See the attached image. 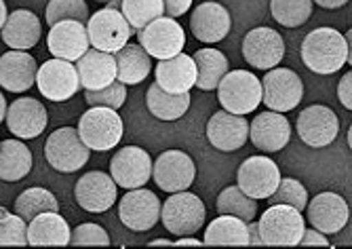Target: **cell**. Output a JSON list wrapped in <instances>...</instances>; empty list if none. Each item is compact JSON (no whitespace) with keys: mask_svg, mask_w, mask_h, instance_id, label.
<instances>
[{"mask_svg":"<svg viewBox=\"0 0 352 249\" xmlns=\"http://www.w3.org/2000/svg\"><path fill=\"white\" fill-rule=\"evenodd\" d=\"M302 61L314 74H336L350 64V45L336 28H316L302 43Z\"/></svg>","mask_w":352,"mask_h":249,"instance_id":"6da1fadb","label":"cell"},{"mask_svg":"<svg viewBox=\"0 0 352 249\" xmlns=\"http://www.w3.org/2000/svg\"><path fill=\"white\" fill-rule=\"evenodd\" d=\"M217 98L226 112L251 114L262 104V80L247 70L226 72L217 85Z\"/></svg>","mask_w":352,"mask_h":249,"instance_id":"7a4b0ae2","label":"cell"},{"mask_svg":"<svg viewBox=\"0 0 352 249\" xmlns=\"http://www.w3.org/2000/svg\"><path fill=\"white\" fill-rule=\"evenodd\" d=\"M78 136L89 150L106 152L122 140V118L106 106H91L78 120Z\"/></svg>","mask_w":352,"mask_h":249,"instance_id":"3957f363","label":"cell"},{"mask_svg":"<svg viewBox=\"0 0 352 249\" xmlns=\"http://www.w3.org/2000/svg\"><path fill=\"white\" fill-rule=\"evenodd\" d=\"M262 245H283L294 247L300 243V237L306 228L304 215L292 205L274 203L270 205L258 222Z\"/></svg>","mask_w":352,"mask_h":249,"instance_id":"277c9868","label":"cell"},{"mask_svg":"<svg viewBox=\"0 0 352 249\" xmlns=\"http://www.w3.org/2000/svg\"><path fill=\"white\" fill-rule=\"evenodd\" d=\"M205 203L201 197L188 191L171 193L161 209V220L165 228L175 237L197 235L205 224Z\"/></svg>","mask_w":352,"mask_h":249,"instance_id":"5b68a950","label":"cell"},{"mask_svg":"<svg viewBox=\"0 0 352 249\" xmlns=\"http://www.w3.org/2000/svg\"><path fill=\"white\" fill-rule=\"evenodd\" d=\"M85 25L91 47L106 53H116L135 34V30L124 19V15L110 7L95 11Z\"/></svg>","mask_w":352,"mask_h":249,"instance_id":"8992f818","label":"cell"},{"mask_svg":"<svg viewBox=\"0 0 352 249\" xmlns=\"http://www.w3.org/2000/svg\"><path fill=\"white\" fill-rule=\"evenodd\" d=\"M89 148L82 144L74 127H61L53 131L45 144V157L55 171L74 173L89 161Z\"/></svg>","mask_w":352,"mask_h":249,"instance_id":"52a82bcc","label":"cell"},{"mask_svg":"<svg viewBox=\"0 0 352 249\" xmlns=\"http://www.w3.org/2000/svg\"><path fill=\"white\" fill-rule=\"evenodd\" d=\"M138 39L140 45L146 49V53L156 59H169L182 53L186 47L184 28L177 23V19L167 15L158 17L148 25H144L142 30H138Z\"/></svg>","mask_w":352,"mask_h":249,"instance_id":"ba28073f","label":"cell"},{"mask_svg":"<svg viewBox=\"0 0 352 249\" xmlns=\"http://www.w3.org/2000/svg\"><path fill=\"white\" fill-rule=\"evenodd\" d=\"M36 87L43 93V98L51 102H68L80 89L76 66L72 61L59 57L45 61L36 72Z\"/></svg>","mask_w":352,"mask_h":249,"instance_id":"9c48e42d","label":"cell"},{"mask_svg":"<svg viewBox=\"0 0 352 249\" xmlns=\"http://www.w3.org/2000/svg\"><path fill=\"white\" fill-rule=\"evenodd\" d=\"M304 98L302 78L289 68H270L262 78V102L274 112H289Z\"/></svg>","mask_w":352,"mask_h":249,"instance_id":"30bf717a","label":"cell"},{"mask_svg":"<svg viewBox=\"0 0 352 249\" xmlns=\"http://www.w3.org/2000/svg\"><path fill=\"white\" fill-rule=\"evenodd\" d=\"M152 177L156 186L165 193L188 191L197 177V165L182 150H165L152 163Z\"/></svg>","mask_w":352,"mask_h":249,"instance_id":"8fae6325","label":"cell"},{"mask_svg":"<svg viewBox=\"0 0 352 249\" xmlns=\"http://www.w3.org/2000/svg\"><path fill=\"white\" fill-rule=\"evenodd\" d=\"M278 182H280L278 165L272 159L262 157V154H255V157L243 161L236 173V186L247 197L255 201L268 199L276 191Z\"/></svg>","mask_w":352,"mask_h":249,"instance_id":"7c38bea8","label":"cell"},{"mask_svg":"<svg viewBox=\"0 0 352 249\" xmlns=\"http://www.w3.org/2000/svg\"><path fill=\"white\" fill-rule=\"evenodd\" d=\"M118 217L129 230L146 232L161 220V199L152 191L144 188V186L142 188H133L120 199Z\"/></svg>","mask_w":352,"mask_h":249,"instance_id":"4fadbf2b","label":"cell"},{"mask_svg":"<svg viewBox=\"0 0 352 249\" xmlns=\"http://www.w3.org/2000/svg\"><path fill=\"white\" fill-rule=\"evenodd\" d=\"M243 55L247 64L258 70L276 68L285 57V41L268 25L253 28L243 41Z\"/></svg>","mask_w":352,"mask_h":249,"instance_id":"5bb4252c","label":"cell"},{"mask_svg":"<svg viewBox=\"0 0 352 249\" xmlns=\"http://www.w3.org/2000/svg\"><path fill=\"white\" fill-rule=\"evenodd\" d=\"M110 175L116 186H122L124 191H133L146 186L152 177V159L150 154L140 146L120 148L110 163Z\"/></svg>","mask_w":352,"mask_h":249,"instance_id":"9a60e30c","label":"cell"},{"mask_svg":"<svg viewBox=\"0 0 352 249\" xmlns=\"http://www.w3.org/2000/svg\"><path fill=\"white\" fill-rule=\"evenodd\" d=\"M300 140L310 148H325L329 146L340 131L338 114L327 106H308L296 122Z\"/></svg>","mask_w":352,"mask_h":249,"instance_id":"2e32d148","label":"cell"},{"mask_svg":"<svg viewBox=\"0 0 352 249\" xmlns=\"http://www.w3.org/2000/svg\"><path fill=\"white\" fill-rule=\"evenodd\" d=\"M306 217L312 228L323 235H338L350 220V207L336 193H321L306 203Z\"/></svg>","mask_w":352,"mask_h":249,"instance_id":"e0dca14e","label":"cell"},{"mask_svg":"<svg viewBox=\"0 0 352 249\" xmlns=\"http://www.w3.org/2000/svg\"><path fill=\"white\" fill-rule=\"evenodd\" d=\"M74 197H76V203L85 211L104 213L118 199L116 182L112 180V175H108L104 171H89L76 182Z\"/></svg>","mask_w":352,"mask_h":249,"instance_id":"ac0fdd59","label":"cell"},{"mask_svg":"<svg viewBox=\"0 0 352 249\" xmlns=\"http://www.w3.org/2000/svg\"><path fill=\"white\" fill-rule=\"evenodd\" d=\"M249 138L255 148L262 152H280L292 140V124L283 116V112H262L249 124Z\"/></svg>","mask_w":352,"mask_h":249,"instance_id":"d6986e66","label":"cell"},{"mask_svg":"<svg viewBox=\"0 0 352 249\" xmlns=\"http://www.w3.org/2000/svg\"><path fill=\"white\" fill-rule=\"evenodd\" d=\"M207 140L221 152H234L249 140V122L241 114L219 110L207 122Z\"/></svg>","mask_w":352,"mask_h":249,"instance_id":"ffe728a7","label":"cell"},{"mask_svg":"<svg viewBox=\"0 0 352 249\" xmlns=\"http://www.w3.org/2000/svg\"><path fill=\"white\" fill-rule=\"evenodd\" d=\"M47 45H49V51H51L53 57L76 61L91 47L89 34H87V25L82 21H76V19L57 21L49 30Z\"/></svg>","mask_w":352,"mask_h":249,"instance_id":"44dd1931","label":"cell"},{"mask_svg":"<svg viewBox=\"0 0 352 249\" xmlns=\"http://www.w3.org/2000/svg\"><path fill=\"white\" fill-rule=\"evenodd\" d=\"M230 28H232V19H230L228 9L219 3H213V0L199 5L190 17L192 34H195L197 41L207 43V45L223 41L228 36Z\"/></svg>","mask_w":352,"mask_h":249,"instance_id":"7402d4cb","label":"cell"},{"mask_svg":"<svg viewBox=\"0 0 352 249\" xmlns=\"http://www.w3.org/2000/svg\"><path fill=\"white\" fill-rule=\"evenodd\" d=\"M9 131L19 140H34L47 129V108L34 98H19L7 108Z\"/></svg>","mask_w":352,"mask_h":249,"instance_id":"603a6c76","label":"cell"},{"mask_svg":"<svg viewBox=\"0 0 352 249\" xmlns=\"http://www.w3.org/2000/svg\"><path fill=\"white\" fill-rule=\"evenodd\" d=\"M38 64L28 51L11 49L0 57V87L11 93H23L36 85Z\"/></svg>","mask_w":352,"mask_h":249,"instance_id":"cb8c5ba5","label":"cell"},{"mask_svg":"<svg viewBox=\"0 0 352 249\" xmlns=\"http://www.w3.org/2000/svg\"><path fill=\"white\" fill-rule=\"evenodd\" d=\"M76 72L80 87L85 91H98L108 87L112 80H116V59L114 53H106L100 49L89 47V51L76 59Z\"/></svg>","mask_w":352,"mask_h":249,"instance_id":"d4e9b609","label":"cell"},{"mask_svg":"<svg viewBox=\"0 0 352 249\" xmlns=\"http://www.w3.org/2000/svg\"><path fill=\"white\" fill-rule=\"evenodd\" d=\"M156 85L167 93H186L197 83V64L186 53H177L169 59H158Z\"/></svg>","mask_w":352,"mask_h":249,"instance_id":"484cf974","label":"cell"},{"mask_svg":"<svg viewBox=\"0 0 352 249\" xmlns=\"http://www.w3.org/2000/svg\"><path fill=\"white\" fill-rule=\"evenodd\" d=\"M0 34H3L7 47L28 51L36 47V43L41 41V19L28 9H17L7 15V21L3 30H0Z\"/></svg>","mask_w":352,"mask_h":249,"instance_id":"4316f807","label":"cell"},{"mask_svg":"<svg viewBox=\"0 0 352 249\" xmlns=\"http://www.w3.org/2000/svg\"><path fill=\"white\" fill-rule=\"evenodd\" d=\"M70 226L59 211H45L28 222L30 245H70Z\"/></svg>","mask_w":352,"mask_h":249,"instance_id":"83f0119b","label":"cell"},{"mask_svg":"<svg viewBox=\"0 0 352 249\" xmlns=\"http://www.w3.org/2000/svg\"><path fill=\"white\" fill-rule=\"evenodd\" d=\"M116 59V80L122 85H140L152 72V57L142 45L126 43L114 53Z\"/></svg>","mask_w":352,"mask_h":249,"instance_id":"f1b7e54d","label":"cell"},{"mask_svg":"<svg viewBox=\"0 0 352 249\" xmlns=\"http://www.w3.org/2000/svg\"><path fill=\"white\" fill-rule=\"evenodd\" d=\"M32 171V152L19 140L0 142V180L19 182Z\"/></svg>","mask_w":352,"mask_h":249,"instance_id":"f546056e","label":"cell"},{"mask_svg":"<svg viewBox=\"0 0 352 249\" xmlns=\"http://www.w3.org/2000/svg\"><path fill=\"white\" fill-rule=\"evenodd\" d=\"M190 91L186 93H167L158 87L156 83L148 89V110L152 112V116L161 118V120H177L182 118L188 108H190Z\"/></svg>","mask_w":352,"mask_h":249,"instance_id":"4dcf8cb0","label":"cell"},{"mask_svg":"<svg viewBox=\"0 0 352 249\" xmlns=\"http://www.w3.org/2000/svg\"><path fill=\"white\" fill-rule=\"evenodd\" d=\"M203 243L205 245H249L247 222L236 215L221 213L207 226Z\"/></svg>","mask_w":352,"mask_h":249,"instance_id":"1f68e13d","label":"cell"},{"mask_svg":"<svg viewBox=\"0 0 352 249\" xmlns=\"http://www.w3.org/2000/svg\"><path fill=\"white\" fill-rule=\"evenodd\" d=\"M195 64H197V87L203 91L217 89L223 74L228 72V57L217 49H199L195 53Z\"/></svg>","mask_w":352,"mask_h":249,"instance_id":"d6a6232c","label":"cell"},{"mask_svg":"<svg viewBox=\"0 0 352 249\" xmlns=\"http://www.w3.org/2000/svg\"><path fill=\"white\" fill-rule=\"evenodd\" d=\"M217 211L230 213V215L241 217L245 222H251L255 220V215H258V201L247 197L239 186H228V188H223L221 195L217 197Z\"/></svg>","mask_w":352,"mask_h":249,"instance_id":"836d02e7","label":"cell"},{"mask_svg":"<svg viewBox=\"0 0 352 249\" xmlns=\"http://www.w3.org/2000/svg\"><path fill=\"white\" fill-rule=\"evenodd\" d=\"M45 211H59V203L55 195L49 193L47 188H28L15 201V213L21 215L25 222H30L32 217H36L38 213Z\"/></svg>","mask_w":352,"mask_h":249,"instance_id":"e575fe53","label":"cell"},{"mask_svg":"<svg viewBox=\"0 0 352 249\" xmlns=\"http://www.w3.org/2000/svg\"><path fill=\"white\" fill-rule=\"evenodd\" d=\"M270 13L285 28H300L312 15V0H270Z\"/></svg>","mask_w":352,"mask_h":249,"instance_id":"d590c367","label":"cell"},{"mask_svg":"<svg viewBox=\"0 0 352 249\" xmlns=\"http://www.w3.org/2000/svg\"><path fill=\"white\" fill-rule=\"evenodd\" d=\"M120 13L138 32V30H142L150 21L163 17L165 7H163V0H122Z\"/></svg>","mask_w":352,"mask_h":249,"instance_id":"8d00e7d4","label":"cell"},{"mask_svg":"<svg viewBox=\"0 0 352 249\" xmlns=\"http://www.w3.org/2000/svg\"><path fill=\"white\" fill-rule=\"evenodd\" d=\"M268 201H270V205L283 203V205L296 207L298 211H304L306 203H308V193L296 177H280L276 191L268 197Z\"/></svg>","mask_w":352,"mask_h":249,"instance_id":"74e56055","label":"cell"},{"mask_svg":"<svg viewBox=\"0 0 352 249\" xmlns=\"http://www.w3.org/2000/svg\"><path fill=\"white\" fill-rule=\"evenodd\" d=\"M63 19H76L87 23L89 7L85 0H51L47 5V23L53 25Z\"/></svg>","mask_w":352,"mask_h":249,"instance_id":"f35d334b","label":"cell"},{"mask_svg":"<svg viewBox=\"0 0 352 249\" xmlns=\"http://www.w3.org/2000/svg\"><path fill=\"white\" fill-rule=\"evenodd\" d=\"M126 100V85H122L120 80H112L108 87L98 89V91H89L85 93V102L89 106H106L112 110H118Z\"/></svg>","mask_w":352,"mask_h":249,"instance_id":"ab89813d","label":"cell"},{"mask_svg":"<svg viewBox=\"0 0 352 249\" xmlns=\"http://www.w3.org/2000/svg\"><path fill=\"white\" fill-rule=\"evenodd\" d=\"M28 226L21 215H0V245H25Z\"/></svg>","mask_w":352,"mask_h":249,"instance_id":"60d3db41","label":"cell"},{"mask_svg":"<svg viewBox=\"0 0 352 249\" xmlns=\"http://www.w3.org/2000/svg\"><path fill=\"white\" fill-rule=\"evenodd\" d=\"M70 245H110V235L100 224H80L70 235Z\"/></svg>","mask_w":352,"mask_h":249,"instance_id":"b9f144b4","label":"cell"},{"mask_svg":"<svg viewBox=\"0 0 352 249\" xmlns=\"http://www.w3.org/2000/svg\"><path fill=\"white\" fill-rule=\"evenodd\" d=\"M163 7H165V15L179 19L182 15H186L192 7V0H163Z\"/></svg>","mask_w":352,"mask_h":249,"instance_id":"7bdbcfd3","label":"cell"},{"mask_svg":"<svg viewBox=\"0 0 352 249\" xmlns=\"http://www.w3.org/2000/svg\"><path fill=\"white\" fill-rule=\"evenodd\" d=\"M338 98L346 110L352 108V74L350 72H346V76H342V80L338 85Z\"/></svg>","mask_w":352,"mask_h":249,"instance_id":"ee69618b","label":"cell"},{"mask_svg":"<svg viewBox=\"0 0 352 249\" xmlns=\"http://www.w3.org/2000/svg\"><path fill=\"white\" fill-rule=\"evenodd\" d=\"M298 245H323V247H327L329 245V239H327V235L318 232L316 228H304Z\"/></svg>","mask_w":352,"mask_h":249,"instance_id":"f6af8a7d","label":"cell"},{"mask_svg":"<svg viewBox=\"0 0 352 249\" xmlns=\"http://www.w3.org/2000/svg\"><path fill=\"white\" fill-rule=\"evenodd\" d=\"M247 235H249V245H262L260 228H258V222L255 220L247 222Z\"/></svg>","mask_w":352,"mask_h":249,"instance_id":"bcb514c9","label":"cell"},{"mask_svg":"<svg viewBox=\"0 0 352 249\" xmlns=\"http://www.w3.org/2000/svg\"><path fill=\"white\" fill-rule=\"evenodd\" d=\"M312 3L321 5L323 9H340L348 3V0H312Z\"/></svg>","mask_w":352,"mask_h":249,"instance_id":"7dc6e473","label":"cell"},{"mask_svg":"<svg viewBox=\"0 0 352 249\" xmlns=\"http://www.w3.org/2000/svg\"><path fill=\"white\" fill-rule=\"evenodd\" d=\"M173 245H205V243L199 241L195 235H186V237H177V241H173Z\"/></svg>","mask_w":352,"mask_h":249,"instance_id":"c3c4849f","label":"cell"},{"mask_svg":"<svg viewBox=\"0 0 352 249\" xmlns=\"http://www.w3.org/2000/svg\"><path fill=\"white\" fill-rule=\"evenodd\" d=\"M7 5H5V0H0V30H3L5 21H7Z\"/></svg>","mask_w":352,"mask_h":249,"instance_id":"681fc988","label":"cell"},{"mask_svg":"<svg viewBox=\"0 0 352 249\" xmlns=\"http://www.w3.org/2000/svg\"><path fill=\"white\" fill-rule=\"evenodd\" d=\"M5 116H7V100L3 93H0V122L5 120Z\"/></svg>","mask_w":352,"mask_h":249,"instance_id":"f907efd6","label":"cell"},{"mask_svg":"<svg viewBox=\"0 0 352 249\" xmlns=\"http://www.w3.org/2000/svg\"><path fill=\"white\" fill-rule=\"evenodd\" d=\"M110 9H116V11H120V5H122V0H108L106 3Z\"/></svg>","mask_w":352,"mask_h":249,"instance_id":"816d5d0a","label":"cell"},{"mask_svg":"<svg viewBox=\"0 0 352 249\" xmlns=\"http://www.w3.org/2000/svg\"><path fill=\"white\" fill-rule=\"evenodd\" d=\"M150 245H173V241H169V239H156Z\"/></svg>","mask_w":352,"mask_h":249,"instance_id":"f5cc1de1","label":"cell"},{"mask_svg":"<svg viewBox=\"0 0 352 249\" xmlns=\"http://www.w3.org/2000/svg\"><path fill=\"white\" fill-rule=\"evenodd\" d=\"M98 3H108V0H98Z\"/></svg>","mask_w":352,"mask_h":249,"instance_id":"db71d44e","label":"cell"}]
</instances>
